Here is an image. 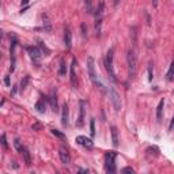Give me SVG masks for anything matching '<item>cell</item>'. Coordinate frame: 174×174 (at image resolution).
<instances>
[{
	"mask_svg": "<svg viewBox=\"0 0 174 174\" xmlns=\"http://www.w3.org/2000/svg\"><path fill=\"white\" fill-rule=\"evenodd\" d=\"M116 157H117V153L114 151H109V153L105 154V170L106 173L109 174H113L116 173Z\"/></svg>",
	"mask_w": 174,
	"mask_h": 174,
	"instance_id": "4",
	"label": "cell"
},
{
	"mask_svg": "<svg viewBox=\"0 0 174 174\" xmlns=\"http://www.w3.org/2000/svg\"><path fill=\"white\" fill-rule=\"evenodd\" d=\"M173 78H174V59H173L172 64H170V68H169V71H167V75H166V79H167V80H173Z\"/></svg>",
	"mask_w": 174,
	"mask_h": 174,
	"instance_id": "22",
	"label": "cell"
},
{
	"mask_svg": "<svg viewBox=\"0 0 174 174\" xmlns=\"http://www.w3.org/2000/svg\"><path fill=\"white\" fill-rule=\"evenodd\" d=\"M59 74L61 75V76H65V74H67V64H65V60L61 59V61H60V71Z\"/></svg>",
	"mask_w": 174,
	"mask_h": 174,
	"instance_id": "21",
	"label": "cell"
},
{
	"mask_svg": "<svg viewBox=\"0 0 174 174\" xmlns=\"http://www.w3.org/2000/svg\"><path fill=\"white\" fill-rule=\"evenodd\" d=\"M107 94H109V98H110V101H112L114 110L116 112H120V110H121V99H120V94L114 90V87L107 88Z\"/></svg>",
	"mask_w": 174,
	"mask_h": 174,
	"instance_id": "6",
	"label": "cell"
},
{
	"mask_svg": "<svg viewBox=\"0 0 174 174\" xmlns=\"http://www.w3.org/2000/svg\"><path fill=\"white\" fill-rule=\"evenodd\" d=\"M4 83L7 84V86H10V76H8V75L4 78Z\"/></svg>",
	"mask_w": 174,
	"mask_h": 174,
	"instance_id": "33",
	"label": "cell"
},
{
	"mask_svg": "<svg viewBox=\"0 0 174 174\" xmlns=\"http://www.w3.org/2000/svg\"><path fill=\"white\" fill-rule=\"evenodd\" d=\"M113 55H114V50L113 48H110L106 53V57H105V68L109 74V78L112 79L113 82H117V78H116V74H114V69H113Z\"/></svg>",
	"mask_w": 174,
	"mask_h": 174,
	"instance_id": "3",
	"label": "cell"
},
{
	"mask_svg": "<svg viewBox=\"0 0 174 174\" xmlns=\"http://www.w3.org/2000/svg\"><path fill=\"white\" fill-rule=\"evenodd\" d=\"M117 2H118V0H116V3H117Z\"/></svg>",
	"mask_w": 174,
	"mask_h": 174,
	"instance_id": "39",
	"label": "cell"
},
{
	"mask_svg": "<svg viewBox=\"0 0 174 174\" xmlns=\"http://www.w3.org/2000/svg\"><path fill=\"white\" fill-rule=\"evenodd\" d=\"M59 157H60V160L64 166H69L71 164V155H69L68 150L65 147H60L59 150Z\"/></svg>",
	"mask_w": 174,
	"mask_h": 174,
	"instance_id": "10",
	"label": "cell"
},
{
	"mask_svg": "<svg viewBox=\"0 0 174 174\" xmlns=\"http://www.w3.org/2000/svg\"><path fill=\"white\" fill-rule=\"evenodd\" d=\"M15 49H17V38H12V41H11V48H10V59H11L10 72H14V71H15V64H17V57H15Z\"/></svg>",
	"mask_w": 174,
	"mask_h": 174,
	"instance_id": "9",
	"label": "cell"
},
{
	"mask_svg": "<svg viewBox=\"0 0 174 174\" xmlns=\"http://www.w3.org/2000/svg\"><path fill=\"white\" fill-rule=\"evenodd\" d=\"M87 71H88V76H90L91 82L94 83V86L97 88H99L102 93H107V88L106 86L102 83V80L98 76L97 71H95V63H94V59L93 57H88L87 59Z\"/></svg>",
	"mask_w": 174,
	"mask_h": 174,
	"instance_id": "1",
	"label": "cell"
},
{
	"mask_svg": "<svg viewBox=\"0 0 174 174\" xmlns=\"http://www.w3.org/2000/svg\"><path fill=\"white\" fill-rule=\"evenodd\" d=\"M126 60H128V75H129V79H133L135 75H136V69H137V55H136L135 48H131L128 50Z\"/></svg>",
	"mask_w": 174,
	"mask_h": 174,
	"instance_id": "2",
	"label": "cell"
},
{
	"mask_svg": "<svg viewBox=\"0 0 174 174\" xmlns=\"http://www.w3.org/2000/svg\"><path fill=\"white\" fill-rule=\"evenodd\" d=\"M79 173H88V170H84V169H80V170H79Z\"/></svg>",
	"mask_w": 174,
	"mask_h": 174,
	"instance_id": "37",
	"label": "cell"
},
{
	"mask_svg": "<svg viewBox=\"0 0 174 174\" xmlns=\"http://www.w3.org/2000/svg\"><path fill=\"white\" fill-rule=\"evenodd\" d=\"M90 133L91 136H95V120L94 118L90 120Z\"/></svg>",
	"mask_w": 174,
	"mask_h": 174,
	"instance_id": "28",
	"label": "cell"
},
{
	"mask_svg": "<svg viewBox=\"0 0 174 174\" xmlns=\"http://www.w3.org/2000/svg\"><path fill=\"white\" fill-rule=\"evenodd\" d=\"M26 50H27V53H29L30 59L33 60L34 63L38 64V63L41 61V59H42V52H41L37 46H27Z\"/></svg>",
	"mask_w": 174,
	"mask_h": 174,
	"instance_id": "7",
	"label": "cell"
},
{
	"mask_svg": "<svg viewBox=\"0 0 174 174\" xmlns=\"http://www.w3.org/2000/svg\"><path fill=\"white\" fill-rule=\"evenodd\" d=\"M68 118H69V109H68V103L64 102L61 107V124L64 126L68 125Z\"/></svg>",
	"mask_w": 174,
	"mask_h": 174,
	"instance_id": "13",
	"label": "cell"
},
{
	"mask_svg": "<svg viewBox=\"0 0 174 174\" xmlns=\"http://www.w3.org/2000/svg\"><path fill=\"white\" fill-rule=\"evenodd\" d=\"M29 80H30V78H29V75H26L23 79H22V82H21V87H19V90H21V93H23L25 91V88H26L27 86V83H29Z\"/></svg>",
	"mask_w": 174,
	"mask_h": 174,
	"instance_id": "23",
	"label": "cell"
},
{
	"mask_svg": "<svg viewBox=\"0 0 174 174\" xmlns=\"http://www.w3.org/2000/svg\"><path fill=\"white\" fill-rule=\"evenodd\" d=\"M153 79H154V64L153 61H150L148 63V80L153 82Z\"/></svg>",
	"mask_w": 174,
	"mask_h": 174,
	"instance_id": "24",
	"label": "cell"
},
{
	"mask_svg": "<svg viewBox=\"0 0 174 174\" xmlns=\"http://www.w3.org/2000/svg\"><path fill=\"white\" fill-rule=\"evenodd\" d=\"M76 143L78 144H80V145H83L84 148H87V150H93V147H94V143H93V140H91L90 137H87V136H76Z\"/></svg>",
	"mask_w": 174,
	"mask_h": 174,
	"instance_id": "12",
	"label": "cell"
},
{
	"mask_svg": "<svg viewBox=\"0 0 174 174\" xmlns=\"http://www.w3.org/2000/svg\"><path fill=\"white\" fill-rule=\"evenodd\" d=\"M163 106H164V99H160L159 105H158V107H157V118H158V121H159V122H160V120H162Z\"/></svg>",
	"mask_w": 174,
	"mask_h": 174,
	"instance_id": "20",
	"label": "cell"
},
{
	"mask_svg": "<svg viewBox=\"0 0 174 174\" xmlns=\"http://www.w3.org/2000/svg\"><path fill=\"white\" fill-rule=\"evenodd\" d=\"M84 4H86V10L88 14L93 12V0H84Z\"/></svg>",
	"mask_w": 174,
	"mask_h": 174,
	"instance_id": "27",
	"label": "cell"
},
{
	"mask_svg": "<svg viewBox=\"0 0 174 174\" xmlns=\"http://www.w3.org/2000/svg\"><path fill=\"white\" fill-rule=\"evenodd\" d=\"M64 45L67 46V49H71L72 46V33L68 26L64 27Z\"/></svg>",
	"mask_w": 174,
	"mask_h": 174,
	"instance_id": "14",
	"label": "cell"
},
{
	"mask_svg": "<svg viewBox=\"0 0 174 174\" xmlns=\"http://www.w3.org/2000/svg\"><path fill=\"white\" fill-rule=\"evenodd\" d=\"M103 4L105 2H99L97 10H95V31L97 36H101V26H102V18H103Z\"/></svg>",
	"mask_w": 174,
	"mask_h": 174,
	"instance_id": "5",
	"label": "cell"
},
{
	"mask_svg": "<svg viewBox=\"0 0 174 174\" xmlns=\"http://www.w3.org/2000/svg\"><path fill=\"white\" fill-rule=\"evenodd\" d=\"M84 113H86V101H80L79 102V117L76 121V126H83L84 124Z\"/></svg>",
	"mask_w": 174,
	"mask_h": 174,
	"instance_id": "11",
	"label": "cell"
},
{
	"mask_svg": "<svg viewBox=\"0 0 174 174\" xmlns=\"http://www.w3.org/2000/svg\"><path fill=\"white\" fill-rule=\"evenodd\" d=\"M38 44H40L41 52H44V50H45V53H46V55H49V53H50V50H49V49H48V48H46V46H45V44H44L42 41H38Z\"/></svg>",
	"mask_w": 174,
	"mask_h": 174,
	"instance_id": "30",
	"label": "cell"
},
{
	"mask_svg": "<svg viewBox=\"0 0 174 174\" xmlns=\"http://www.w3.org/2000/svg\"><path fill=\"white\" fill-rule=\"evenodd\" d=\"M112 141L114 147L120 145V140H118V131H117L116 126H112Z\"/></svg>",
	"mask_w": 174,
	"mask_h": 174,
	"instance_id": "19",
	"label": "cell"
},
{
	"mask_svg": "<svg viewBox=\"0 0 174 174\" xmlns=\"http://www.w3.org/2000/svg\"><path fill=\"white\" fill-rule=\"evenodd\" d=\"M36 110L41 114H44V113L46 112V98L45 97H41L38 101H37L36 103Z\"/></svg>",
	"mask_w": 174,
	"mask_h": 174,
	"instance_id": "16",
	"label": "cell"
},
{
	"mask_svg": "<svg viewBox=\"0 0 174 174\" xmlns=\"http://www.w3.org/2000/svg\"><path fill=\"white\" fill-rule=\"evenodd\" d=\"M17 90H18V87H17V86H15L14 88H12V93H11L12 95H15V94H17Z\"/></svg>",
	"mask_w": 174,
	"mask_h": 174,
	"instance_id": "35",
	"label": "cell"
},
{
	"mask_svg": "<svg viewBox=\"0 0 174 174\" xmlns=\"http://www.w3.org/2000/svg\"><path fill=\"white\" fill-rule=\"evenodd\" d=\"M26 3H27V0H23V4H26Z\"/></svg>",
	"mask_w": 174,
	"mask_h": 174,
	"instance_id": "38",
	"label": "cell"
},
{
	"mask_svg": "<svg viewBox=\"0 0 174 174\" xmlns=\"http://www.w3.org/2000/svg\"><path fill=\"white\" fill-rule=\"evenodd\" d=\"M82 30H83V37H86V25L82 23Z\"/></svg>",
	"mask_w": 174,
	"mask_h": 174,
	"instance_id": "34",
	"label": "cell"
},
{
	"mask_svg": "<svg viewBox=\"0 0 174 174\" xmlns=\"http://www.w3.org/2000/svg\"><path fill=\"white\" fill-rule=\"evenodd\" d=\"M153 6H154V7H157V6H158V0H153Z\"/></svg>",
	"mask_w": 174,
	"mask_h": 174,
	"instance_id": "36",
	"label": "cell"
},
{
	"mask_svg": "<svg viewBox=\"0 0 174 174\" xmlns=\"http://www.w3.org/2000/svg\"><path fill=\"white\" fill-rule=\"evenodd\" d=\"M49 102H50V107H52L53 113H57L59 112V102H57V93H56V90L50 94Z\"/></svg>",
	"mask_w": 174,
	"mask_h": 174,
	"instance_id": "15",
	"label": "cell"
},
{
	"mask_svg": "<svg viewBox=\"0 0 174 174\" xmlns=\"http://www.w3.org/2000/svg\"><path fill=\"white\" fill-rule=\"evenodd\" d=\"M22 157H23V160L25 163H26V166H31V155H30V151L27 150L26 147L23 148V151H22Z\"/></svg>",
	"mask_w": 174,
	"mask_h": 174,
	"instance_id": "18",
	"label": "cell"
},
{
	"mask_svg": "<svg viewBox=\"0 0 174 174\" xmlns=\"http://www.w3.org/2000/svg\"><path fill=\"white\" fill-rule=\"evenodd\" d=\"M121 173H131V174H133L135 170L132 169V167H124V169L121 170Z\"/></svg>",
	"mask_w": 174,
	"mask_h": 174,
	"instance_id": "31",
	"label": "cell"
},
{
	"mask_svg": "<svg viewBox=\"0 0 174 174\" xmlns=\"http://www.w3.org/2000/svg\"><path fill=\"white\" fill-rule=\"evenodd\" d=\"M76 59H72V63H71V71H69V80H71V86L74 88L78 87V78H76Z\"/></svg>",
	"mask_w": 174,
	"mask_h": 174,
	"instance_id": "8",
	"label": "cell"
},
{
	"mask_svg": "<svg viewBox=\"0 0 174 174\" xmlns=\"http://www.w3.org/2000/svg\"><path fill=\"white\" fill-rule=\"evenodd\" d=\"M14 145H15V148H17V151H18V153H22V151H23V145H22L21 144V140H19V139H15V140H14Z\"/></svg>",
	"mask_w": 174,
	"mask_h": 174,
	"instance_id": "26",
	"label": "cell"
},
{
	"mask_svg": "<svg viewBox=\"0 0 174 174\" xmlns=\"http://www.w3.org/2000/svg\"><path fill=\"white\" fill-rule=\"evenodd\" d=\"M174 129V117L172 118V122H170V126H169V132H172Z\"/></svg>",
	"mask_w": 174,
	"mask_h": 174,
	"instance_id": "32",
	"label": "cell"
},
{
	"mask_svg": "<svg viewBox=\"0 0 174 174\" xmlns=\"http://www.w3.org/2000/svg\"><path fill=\"white\" fill-rule=\"evenodd\" d=\"M52 135H55L56 137H59V139H61V140H67V137H65V135L63 133V132H60V131H57V129H52Z\"/></svg>",
	"mask_w": 174,
	"mask_h": 174,
	"instance_id": "25",
	"label": "cell"
},
{
	"mask_svg": "<svg viewBox=\"0 0 174 174\" xmlns=\"http://www.w3.org/2000/svg\"><path fill=\"white\" fill-rule=\"evenodd\" d=\"M2 145L4 150H8V144H7V137H6V133L2 135Z\"/></svg>",
	"mask_w": 174,
	"mask_h": 174,
	"instance_id": "29",
	"label": "cell"
},
{
	"mask_svg": "<svg viewBox=\"0 0 174 174\" xmlns=\"http://www.w3.org/2000/svg\"><path fill=\"white\" fill-rule=\"evenodd\" d=\"M42 25L45 31H48V33L52 31V22H50V18L48 14H42Z\"/></svg>",
	"mask_w": 174,
	"mask_h": 174,
	"instance_id": "17",
	"label": "cell"
}]
</instances>
